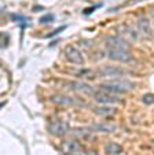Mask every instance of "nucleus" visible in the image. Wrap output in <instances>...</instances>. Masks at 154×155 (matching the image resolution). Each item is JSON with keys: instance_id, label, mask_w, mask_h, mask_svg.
<instances>
[{"instance_id": "1", "label": "nucleus", "mask_w": 154, "mask_h": 155, "mask_svg": "<svg viewBox=\"0 0 154 155\" xmlns=\"http://www.w3.org/2000/svg\"><path fill=\"white\" fill-rule=\"evenodd\" d=\"M99 88L101 91L111 92V94H125L128 91H132L135 84L127 78H111L106 82H102Z\"/></svg>"}, {"instance_id": "2", "label": "nucleus", "mask_w": 154, "mask_h": 155, "mask_svg": "<svg viewBox=\"0 0 154 155\" xmlns=\"http://www.w3.org/2000/svg\"><path fill=\"white\" fill-rule=\"evenodd\" d=\"M94 100L98 104H106V106H114V104H120L122 102L116 94L111 92H106V91H99L94 94Z\"/></svg>"}, {"instance_id": "3", "label": "nucleus", "mask_w": 154, "mask_h": 155, "mask_svg": "<svg viewBox=\"0 0 154 155\" xmlns=\"http://www.w3.org/2000/svg\"><path fill=\"white\" fill-rule=\"evenodd\" d=\"M63 54H65V59H66L69 63H73V64H77V66H83L84 64V58H83L81 52L77 47L74 45H66L63 50Z\"/></svg>"}, {"instance_id": "4", "label": "nucleus", "mask_w": 154, "mask_h": 155, "mask_svg": "<svg viewBox=\"0 0 154 155\" xmlns=\"http://www.w3.org/2000/svg\"><path fill=\"white\" fill-rule=\"evenodd\" d=\"M69 130V124L63 120H53L48 122V132L54 136H65Z\"/></svg>"}, {"instance_id": "5", "label": "nucleus", "mask_w": 154, "mask_h": 155, "mask_svg": "<svg viewBox=\"0 0 154 155\" xmlns=\"http://www.w3.org/2000/svg\"><path fill=\"white\" fill-rule=\"evenodd\" d=\"M106 50L129 51V44L121 36H109L106 38Z\"/></svg>"}, {"instance_id": "6", "label": "nucleus", "mask_w": 154, "mask_h": 155, "mask_svg": "<svg viewBox=\"0 0 154 155\" xmlns=\"http://www.w3.org/2000/svg\"><path fill=\"white\" fill-rule=\"evenodd\" d=\"M61 150L65 155H74V154H79V152L84 151V147L80 144L79 140L69 139V140H65L61 144Z\"/></svg>"}, {"instance_id": "7", "label": "nucleus", "mask_w": 154, "mask_h": 155, "mask_svg": "<svg viewBox=\"0 0 154 155\" xmlns=\"http://www.w3.org/2000/svg\"><path fill=\"white\" fill-rule=\"evenodd\" d=\"M65 87L72 89V91H76V92H80V94H85V95H94V88L91 85L85 84L83 81H67L65 84Z\"/></svg>"}, {"instance_id": "8", "label": "nucleus", "mask_w": 154, "mask_h": 155, "mask_svg": "<svg viewBox=\"0 0 154 155\" xmlns=\"http://www.w3.org/2000/svg\"><path fill=\"white\" fill-rule=\"evenodd\" d=\"M108 54V58L111 61L116 62H122V63H127L132 59V55L129 51H120V50H106Z\"/></svg>"}, {"instance_id": "9", "label": "nucleus", "mask_w": 154, "mask_h": 155, "mask_svg": "<svg viewBox=\"0 0 154 155\" xmlns=\"http://www.w3.org/2000/svg\"><path fill=\"white\" fill-rule=\"evenodd\" d=\"M127 71L124 69H120V68H116V66H102L96 70V74L99 76H105V77H118V76H124Z\"/></svg>"}, {"instance_id": "10", "label": "nucleus", "mask_w": 154, "mask_h": 155, "mask_svg": "<svg viewBox=\"0 0 154 155\" xmlns=\"http://www.w3.org/2000/svg\"><path fill=\"white\" fill-rule=\"evenodd\" d=\"M118 32L121 33L122 38H129V40L138 41L139 40V33L134 29V26L129 24H122L118 26Z\"/></svg>"}, {"instance_id": "11", "label": "nucleus", "mask_w": 154, "mask_h": 155, "mask_svg": "<svg viewBox=\"0 0 154 155\" xmlns=\"http://www.w3.org/2000/svg\"><path fill=\"white\" fill-rule=\"evenodd\" d=\"M51 100L61 106H83V103L77 102L76 99H73V97H70V96H66V95H61V94L53 95Z\"/></svg>"}, {"instance_id": "12", "label": "nucleus", "mask_w": 154, "mask_h": 155, "mask_svg": "<svg viewBox=\"0 0 154 155\" xmlns=\"http://www.w3.org/2000/svg\"><path fill=\"white\" fill-rule=\"evenodd\" d=\"M138 29H139V32L142 33V35L145 36H149V37H151L153 36V29H151V25L150 22H149V19L146 17H139L138 18Z\"/></svg>"}, {"instance_id": "13", "label": "nucleus", "mask_w": 154, "mask_h": 155, "mask_svg": "<svg viewBox=\"0 0 154 155\" xmlns=\"http://www.w3.org/2000/svg\"><path fill=\"white\" fill-rule=\"evenodd\" d=\"M91 129L95 132H103V133H111V132L116 130V125H113V124L110 122H95L92 124V126H91Z\"/></svg>"}, {"instance_id": "14", "label": "nucleus", "mask_w": 154, "mask_h": 155, "mask_svg": "<svg viewBox=\"0 0 154 155\" xmlns=\"http://www.w3.org/2000/svg\"><path fill=\"white\" fill-rule=\"evenodd\" d=\"M122 152V147L116 141H108L105 144V154L108 155H118Z\"/></svg>"}, {"instance_id": "15", "label": "nucleus", "mask_w": 154, "mask_h": 155, "mask_svg": "<svg viewBox=\"0 0 154 155\" xmlns=\"http://www.w3.org/2000/svg\"><path fill=\"white\" fill-rule=\"evenodd\" d=\"M92 111L98 115H102V117H106V115H110L114 113V108L111 106H106V104H101L98 107H94Z\"/></svg>"}, {"instance_id": "16", "label": "nucleus", "mask_w": 154, "mask_h": 155, "mask_svg": "<svg viewBox=\"0 0 154 155\" xmlns=\"http://www.w3.org/2000/svg\"><path fill=\"white\" fill-rule=\"evenodd\" d=\"M70 133L74 137H88L92 133V129L91 128H74L70 130Z\"/></svg>"}, {"instance_id": "17", "label": "nucleus", "mask_w": 154, "mask_h": 155, "mask_svg": "<svg viewBox=\"0 0 154 155\" xmlns=\"http://www.w3.org/2000/svg\"><path fill=\"white\" fill-rule=\"evenodd\" d=\"M142 100H143V103H145V104H153V103H154V94L143 95Z\"/></svg>"}, {"instance_id": "18", "label": "nucleus", "mask_w": 154, "mask_h": 155, "mask_svg": "<svg viewBox=\"0 0 154 155\" xmlns=\"http://www.w3.org/2000/svg\"><path fill=\"white\" fill-rule=\"evenodd\" d=\"M54 21V15L53 14H47L44 17L40 18V24H50V22H53Z\"/></svg>"}, {"instance_id": "19", "label": "nucleus", "mask_w": 154, "mask_h": 155, "mask_svg": "<svg viewBox=\"0 0 154 155\" xmlns=\"http://www.w3.org/2000/svg\"><path fill=\"white\" fill-rule=\"evenodd\" d=\"M74 155H96V152H94V151H88V152L81 151V152H79V154H74Z\"/></svg>"}, {"instance_id": "20", "label": "nucleus", "mask_w": 154, "mask_h": 155, "mask_svg": "<svg viewBox=\"0 0 154 155\" xmlns=\"http://www.w3.org/2000/svg\"><path fill=\"white\" fill-rule=\"evenodd\" d=\"M150 12H151V17L154 18V7H151V11Z\"/></svg>"}]
</instances>
